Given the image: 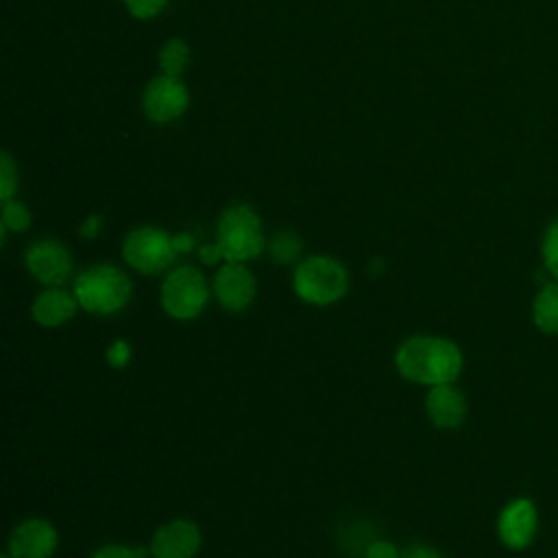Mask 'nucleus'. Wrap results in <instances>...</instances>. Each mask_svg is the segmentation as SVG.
<instances>
[{
  "label": "nucleus",
  "mask_w": 558,
  "mask_h": 558,
  "mask_svg": "<svg viewBox=\"0 0 558 558\" xmlns=\"http://www.w3.org/2000/svg\"><path fill=\"white\" fill-rule=\"evenodd\" d=\"M192 244H194L192 235H187V233H179V235H174V246H177V253L190 251V248H192Z\"/></svg>",
  "instance_id": "nucleus-27"
},
{
  "label": "nucleus",
  "mask_w": 558,
  "mask_h": 558,
  "mask_svg": "<svg viewBox=\"0 0 558 558\" xmlns=\"http://www.w3.org/2000/svg\"><path fill=\"white\" fill-rule=\"evenodd\" d=\"M534 323L545 333H558V283H545L534 299Z\"/></svg>",
  "instance_id": "nucleus-15"
},
{
  "label": "nucleus",
  "mask_w": 558,
  "mask_h": 558,
  "mask_svg": "<svg viewBox=\"0 0 558 558\" xmlns=\"http://www.w3.org/2000/svg\"><path fill=\"white\" fill-rule=\"evenodd\" d=\"M401 554L392 543L386 541H375L366 547V558H399Z\"/></svg>",
  "instance_id": "nucleus-24"
},
{
  "label": "nucleus",
  "mask_w": 558,
  "mask_h": 558,
  "mask_svg": "<svg viewBox=\"0 0 558 558\" xmlns=\"http://www.w3.org/2000/svg\"><path fill=\"white\" fill-rule=\"evenodd\" d=\"M76 296L61 290V288H48L33 301V318L41 327H59L65 320H70L76 312Z\"/></svg>",
  "instance_id": "nucleus-14"
},
{
  "label": "nucleus",
  "mask_w": 558,
  "mask_h": 558,
  "mask_svg": "<svg viewBox=\"0 0 558 558\" xmlns=\"http://www.w3.org/2000/svg\"><path fill=\"white\" fill-rule=\"evenodd\" d=\"M2 558H13V556H11V554H4V556H2Z\"/></svg>",
  "instance_id": "nucleus-29"
},
{
  "label": "nucleus",
  "mask_w": 558,
  "mask_h": 558,
  "mask_svg": "<svg viewBox=\"0 0 558 558\" xmlns=\"http://www.w3.org/2000/svg\"><path fill=\"white\" fill-rule=\"evenodd\" d=\"M57 547V530L44 519H28L20 523L9 538V554L13 558H50Z\"/></svg>",
  "instance_id": "nucleus-12"
},
{
  "label": "nucleus",
  "mask_w": 558,
  "mask_h": 558,
  "mask_svg": "<svg viewBox=\"0 0 558 558\" xmlns=\"http://www.w3.org/2000/svg\"><path fill=\"white\" fill-rule=\"evenodd\" d=\"M397 371L416 384L440 386L451 384L462 368L460 349L447 338L414 336L405 340L397 355Z\"/></svg>",
  "instance_id": "nucleus-1"
},
{
  "label": "nucleus",
  "mask_w": 558,
  "mask_h": 558,
  "mask_svg": "<svg viewBox=\"0 0 558 558\" xmlns=\"http://www.w3.org/2000/svg\"><path fill=\"white\" fill-rule=\"evenodd\" d=\"M92 558H146V556H144V551L133 549V547L107 545V547H100Z\"/></svg>",
  "instance_id": "nucleus-22"
},
{
  "label": "nucleus",
  "mask_w": 558,
  "mask_h": 558,
  "mask_svg": "<svg viewBox=\"0 0 558 558\" xmlns=\"http://www.w3.org/2000/svg\"><path fill=\"white\" fill-rule=\"evenodd\" d=\"M543 262L549 275L558 279V220L549 225L543 240Z\"/></svg>",
  "instance_id": "nucleus-20"
},
{
  "label": "nucleus",
  "mask_w": 558,
  "mask_h": 558,
  "mask_svg": "<svg viewBox=\"0 0 558 558\" xmlns=\"http://www.w3.org/2000/svg\"><path fill=\"white\" fill-rule=\"evenodd\" d=\"M122 255L131 268L144 275H155L174 262L177 246L174 238H170L166 231L157 227H140L126 235Z\"/></svg>",
  "instance_id": "nucleus-6"
},
{
  "label": "nucleus",
  "mask_w": 558,
  "mask_h": 558,
  "mask_svg": "<svg viewBox=\"0 0 558 558\" xmlns=\"http://www.w3.org/2000/svg\"><path fill=\"white\" fill-rule=\"evenodd\" d=\"M168 0H124L126 11L137 20H150L166 9Z\"/></svg>",
  "instance_id": "nucleus-21"
},
{
  "label": "nucleus",
  "mask_w": 558,
  "mask_h": 558,
  "mask_svg": "<svg viewBox=\"0 0 558 558\" xmlns=\"http://www.w3.org/2000/svg\"><path fill=\"white\" fill-rule=\"evenodd\" d=\"M129 357H131V349L124 340H116L107 351V360L111 366H124L129 362Z\"/></svg>",
  "instance_id": "nucleus-23"
},
{
  "label": "nucleus",
  "mask_w": 558,
  "mask_h": 558,
  "mask_svg": "<svg viewBox=\"0 0 558 558\" xmlns=\"http://www.w3.org/2000/svg\"><path fill=\"white\" fill-rule=\"evenodd\" d=\"M190 63V48L183 39H168L161 50H159V68L163 70V74H170V76H179L185 65Z\"/></svg>",
  "instance_id": "nucleus-16"
},
{
  "label": "nucleus",
  "mask_w": 558,
  "mask_h": 558,
  "mask_svg": "<svg viewBox=\"0 0 558 558\" xmlns=\"http://www.w3.org/2000/svg\"><path fill=\"white\" fill-rule=\"evenodd\" d=\"M536 508L530 499H514L510 501L497 523L499 538L510 549H523L532 543L536 534Z\"/></svg>",
  "instance_id": "nucleus-11"
},
{
  "label": "nucleus",
  "mask_w": 558,
  "mask_h": 558,
  "mask_svg": "<svg viewBox=\"0 0 558 558\" xmlns=\"http://www.w3.org/2000/svg\"><path fill=\"white\" fill-rule=\"evenodd\" d=\"M292 286L303 301L312 305H331L347 294L349 275L340 262L314 255L296 266Z\"/></svg>",
  "instance_id": "nucleus-4"
},
{
  "label": "nucleus",
  "mask_w": 558,
  "mask_h": 558,
  "mask_svg": "<svg viewBox=\"0 0 558 558\" xmlns=\"http://www.w3.org/2000/svg\"><path fill=\"white\" fill-rule=\"evenodd\" d=\"M222 259L231 264H242L253 259L264 248L262 220L248 205H231L222 211L218 220V240Z\"/></svg>",
  "instance_id": "nucleus-3"
},
{
  "label": "nucleus",
  "mask_w": 558,
  "mask_h": 558,
  "mask_svg": "<svg viewBox=\"0 0 558 558\" xmlns=\"http://www.w3.org/2000/svg\"><path fill=\"white\" fill-rule=\"evenodd\" d=\"M28 272L44 286H61L72 270V257L68 248L57 240H39L26 251Z\"/></svg>",
  "instance_id": "nucleus-8"
},
{
  "label": "nucleus",
  "mask_w": 558,
  "mask_h": 558,
  "mask_svg": "<svg viewBox=\"0 0 558 558\" xmlns=\"http://www.w3.org/2000/svg\"><path fill=\"white\" fill-rule=\"evenodd\" d=\"M98 225H100V220H98L96 216H89V218L85 220V225H83L81 233H83L85 238H94V235H96V231H98Z\"/></svg>",
  "instance_id": "nucleus-28"
},
{
  "label": "nucleus",
  "mask_w": 558,
  "mask_h": 558,
  "mask_svg": "<svg viewBox=\"0 0 558 558\" xmlns=\"http://www.w3.org/2000/svg\"><path fill=\"white\" fill-rule=\"evenodd\" d=\"M399 558H442V556L429 545H412V547L403 549Z\"/></svg>",
  "instance_id": "nucleus-25"
},
{
  "label": "nucleus",
  "mask_w": 558,
  "mask_h": 558,
  "mask_svg": "<svg viewBox=\"0 0 558 558\" xmlns=\"http://www.w3.org/2000/svg\"><path fill=\"white\" fill-rule=\"evenodd\" d=\"M301 253V240L292 231H281L270 242V257L279 264H290Z\"/></svg>",
  "instance_id": "nucleus-17"
},
{
  "label": "nucleus",
  "mask_w": 558,
  "mask_h": 558,
  "mask_svg": "<svg viewBox=\"0 0 558 558\" xmlns=\"http://www.w3.org/2000/svg\"><path fill=\"white\" fill-rule=\"evenodd\" d=\"M74 296L92 314H113L129 303L131 281L116 266L98 264L76 277Z\"/></svg>",
  "instance_id": "nucleus-2"
},
{
  "label": "nucleus",
  "mask_w": 558,
  "mask_h": 558,
  "mask_svg": "<svg viewBox=\"0 0 558 558\" xmlns=\"http://www.w3.org/2000/svg\"><path fill=\"white\" fill-rule=\"evenodd\" d=\"M17 190V166L9 153L0 155V198L2 203L11 201Z\"/></svg>",
  "instance_id": "nucleus-19"
},
{
  "label": "nucleus",
  "mask_w": 558,
  "mask_h": 558,
  "mask_svg": "<svg viewBox=\"0 0 558 558\" xmlns=\"http://www.w3.org/2000/svg\"><path fill=\"white\" fill-rule=\"evenodd\" d=\"M2 225L7 227V229H11V231H24V229H28V225H31V211H28V207L24 205V203H20V201H7L4 205H2Z\"/></svg>",
  "instance_id": "nucleus-18"
},
{
  "label": "nucleus",
  "mask_w": 558,
  "mask_h": 558,
  "mask_svg": "<svg viewBox=\"0 0 558 558\" xmlns=\"http://www.w3.org/2000/svg\"><path fill=\"white\" fill-rule=\"evenodd\" d=\"M187 100L190 94L179 76L161 74L146 85L142 94V109L150 122L166 124L177 120L187 109Z\"/></svg>",
  "instance_id": "nucleus-7"
},
{
  "label": "nucleus",
  "mask_w": 558,
  "mask_h": 558,
  "mask_svg": "<svg viewBox=\"0 0 558 558\" xmlns=\"http://www.w3.org/2000/svg\"><path fill=\"white\" fill-rule=\"evenodd\" d=\"M201 547V532L192 521L177 519L161 525L153 541V558H194Z\"/></svg>",
  "instance_id": "nucleus-10"
},
{
  "label": "nucleus",
  "mask_w": 558,
  "mask_h": 558,
  "mask_svg": "<svg viewBox=\"0 0 558 558\" xmlns=\"http://www.w3.org/2000/svg\"><path fill=\"white\" fill-rule=\"evenodd\" d=\"M201 259H203L205 264H214V262L222 259V251H220V246H218V244L203 246V248H201Z\"/></svg>",
  "instance_id": "nucleus-26"
},
{
  "label": "nucleus",
  "mask_w": 558,
  "mask_h": 558,
  "mask_svg": "<svg viewBox=\"0 0 558 558\" xmlns=\"http://www.w3.org/2000/svg\"><path fill=\"white\" fill-rule=\"evenodd\" d=\"M425 410H427V414H429V418L436 427L453 429L466 416V399L451 384L432 386V390L425 399Z\"/></svg>",
  "instance_id": "nucleus-13"
},
{
  "label": "nucleus",
  "mask_w": 558,
  "mask_h": 558,
  "mask_svg": "<svg viewBox=\"0 0 558 558\" xmlns=\"http://www.w3.org/2000/svg\"><path fill=\"white\" fill-rule=\"evenodd\" d=\"M209 299V288L201 270L194 266L174 268L161 283V305L179 320H190L203 312Z\"/></svg>",
  "instance_id": "nucleus-5"
},
{
  "label": "nucleus",
  "mask_w": 558,
  "mask_h": 558,
  "mask_svg": "<svg viewBox=\"0 0 558 558\" xmlns=\"http://www.w3.org/2000/svg\"><path fill=\"white\" fill-rule=\"evenodd\" d=\"M214 292L225 310L242 312L255 299V277L242 264L227 262L214 277Z\"/></svg>",
  "instance_id": "nucleus-9"
}]
</instances>
